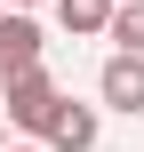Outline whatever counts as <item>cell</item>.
Returning <instances> with one entry per match:
<instances>
[{
  "label": "cell",
  "instance_id": "cell-1",
  "mask_svg": "<svg viewBox=\"0 0 144 152\" xmlns=\"http://www.w3.org/2000/svg\"><path fill=\"white\" fill-rule=\"evenodd\" d=\"M56 104H64V88L32 64V72H16V80H8V104H0V112H8L16 128H48V120H56Z\"/></svg>",
  "mask_w": 144,
  "mask_h": 152
},
{
  "label": "cell",
  "instance_id": "cell-2",
  "mask_svg": "<svg viewBox=\"0 0 144 152\" xmlns=\"http://www.w3.org/2000/svg\"><path fill=\"white\" fill-rule=\"evenodd\" d=\"M32 64H40V24H32L24 8H8V16H0V88H8L16 72H32Z\"/></svg>",
  "mask_w": 144,
  "mask_h": 152
},
{
  "label": "cell",
  "instance_id": "cell-3",
  "mask_svg": "<svg viewBox=\"0 0 144 152\" xmlns=\"http://www.w3.org/2000/svg\"><path fill=\"white\" fill-rule=\"evenodd\" d=\"M96 88H104V104H112V112H128V120H136V112H144V56H112Z\"/></svg>",
  "mask_w": 144,
  "mask_h": 152
},
{
  "label": "cell",
  "instance_id": "cell-4",
  "mask_svg": "<svg viewBox=\"0 0 144 152\" xmlns=\"http://www.w3.org/2000/svg\"><path fill=\"white\" fill-rule=\"evenodd\" d=\"M40 136H48V152H88V144H96V112L64 96V104H56V120H48Z\"/></svg>",
  "mask_w": 144,
  "mask_h": 152
},
{
  "label": "cell",
  "instance_id": "cell-5",
  "mask_svg": "<svg viewBox=\"0 0 144 152\" xmlns=\"http://www.w3.org/2000/svg\"><path fill=\"white\" fill-rule=\"evenodd\" d=\"M64 32H112V0H56Z\"/></svg>",
  "mask_w": 144,
  "mask_h": 152
},
{
  "label": "cell",
  "instance_id": "cell-6",
  "mask_svg": "<svg viewBox=\"0 0 144 152\" xmlns=\"http://www.w3.org/2000/svg\"><path fill=\"white\" fill-rule=\"evenodd\" d=\"M112 40H120V56H144V0L112 8Z\"/></svg>",
  "mask_w": 144,
  "mask_h": 152
},
{
  "label": "cell",
  "instance_id": "cell-7",
  "mask_svg": "<svg viewBox=\"0 0 144 152\" xmlns=\"http://www.w3.org/2000/svg\"><path fill=\"white\" fill-rule=\"evenodd\" d=\"M0 152H8V112H0Z\"/></svg>",
  "mask_w": 144,
  "mask_h": 152
},
{
  "label": "cell",
  "instance_id": "cell-8",
  "mask_svg": "<svg viewBox=\"0 0 144 152\" xmlns=\"http://www.w3.org/2000/svg\"><path fill=\"white\" fill-rule=\"evenodd\" d=\"M8 8H40V0H8Z\"/></svg>",
  "mask_w": 144,
  "mask_h": 152
},
{
  "label": "cell",
  "instance_id": "cell-9",
  "mask_svg": "<svg viewBox=\"0 0 144 152\" xmlns=\"http://www.w3.org/2000/svg\"><path fill=\"white\" fill-rule=\"evenodd\" d=\"M8 152H40V144H8Z\"/></svg>",
  "mask_w": 144,
  "mask_h": 152
}]
</instances>
